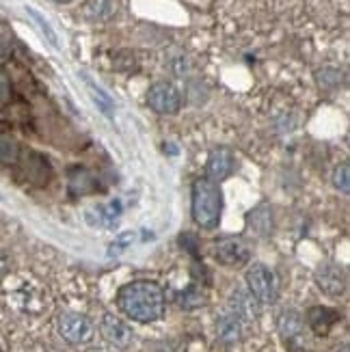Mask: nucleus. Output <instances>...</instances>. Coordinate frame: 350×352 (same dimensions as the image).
<instances>
[{
	"mask_svg": "<svg viewBox=\"0 0 350 352\" xmlns=\"http://www.w3.org/2000/svg\"><path fill=\"white\" fill-rule=\"evenodd\" d=\"M117 305L134 322L149 324L164 314V292L154 281H132L119 289Z\"/></svg>",
	"mask_w": 350,
	"mask_h": 352,
	"instance_id": "1",
	"label": "nucleus"
},
{
	"mask_svg": "<svg viewBox=\"0 0 350 352\" xmlns=\"http://www.w3.org/2000/svg\"><path fill=\"white\" fill-rule=\"evenodd\" d=\"M223 192L217 182L199 177L193 184V219L204 229H215L221 223Z\"/></svg>",
	"mask_w": 350,
	"mask_h": 352,
	"instance_id": "2",
	"label": "nucleus"
},
{
	"mask_svg": "<svg viewBox=\"0 0 350 352\" xmlns=\"http://www.w3.org/2000/svg\"><path fill=\"white\" fill-rule=\"evenodd\" d=\"M247 285L253 298L262 305H270L277 298V277L268 266L253 264L247 270Z\"/></svg>",
	"mask_w": 350,
	"mask_h": 352,
	"instance_id": "3",
	"label": "nucleus"
},
{
	"mask_svg": "<svg viewBox=\"0 0 350 352\" xmlns=\"http://www.w3.org/2000/svg\"><path fill=\"white\" fill-rule=\"evenodd\" d=\"M58 333L63 335V340H67L69 344H85L91 340L94 335V322L83 316V314H61L58 318Z\"/></svg>",
	"mask_w": 350,
	"mask_h": 352,
	"instance_id": "4",
	"label": "nucleus"
},
{
	"mask_svg": "<svg viewBox=\"0 0 350 352\" xmlns=\"http://www.w3.org/2000/svg\"><path fill=\"white\" fill-rule=\"evenodd\" d=\"M147 104L160 115H175L182 106L179 91L169 82H156L147 91Z\"/></svg>",
	"mask_w": 350,
	"mask_h": 352,
	"instance_id": "5",
	"label": "nucleus"
},
{
	"mask_svg": "<svg viewBox=\"0 0 350 352\" xmlns=\"http://www.w3.org/2000/svg\"><path fill=\"white\" fill-rule=\"evenodd\" d=\"M316 283H318V287H320L325 294H329V296H342L346 292L348 279H346V272H344L342 266L327 262L322 266H318V270H316Z\"/></svg>",
	"mask_w": 350,
	"mask_h": 352,
	"instance_id": "6",
	"label": "nucleus"
},
{
	"mask_svg": "<svg viewBox=\"0 0 350 352\" xmlns=\"http://www.w3.org/2000/svg\"><path fill=\"white\" fill-rule=\"evenodd\" d=\"M251 251L245 240L240 238H225L215 244V257L223 266H242L247 264Z\"/></svg>",
	"mask_w": 350,
	"mask_h": 352,
	"instance_id": "7",
	"label": "nucleus"
},
{
	"mask_svg": "<svg viewBox=\"0 0 350 352\" xmlns=\"http://www.w3.org/2000/svg\"><path fill=\"white\" fill-rule=\"evenodd\" d=\"M234 169H236V158L227 147H217L210 151L208 162H206V171L212 182H217V184L225 182L234 173Z\"/></svg>",
	"mask_w": 350,
	"mask_h": 352,
	"instance_id": "8",
	"label": "nucleus"
},
{
	"mask_svg": "<svg viewBox=\"0 0 350 352\" xmlns=\"http://www.w3.org/2000/svg\"><path fill=\"white\" fill-rule=\"evenodd\" d=\"M102 335H104V340L113 344L115 348H128L134 340V333L132 329L124 322V320H119L117 316L113 314H106L102 318Z\"/></svg>",
	"mask_w": 350,
	"mask_h": 352,
	"instance_id": "9",
	"label": "nucleus"
},
{
	"mask_svg": "<svg viewBox=\"0 0 350 352\" xmlns=\"http://www.w3.org/2000/svg\"><path fill=\"white\" fill-rule=\"evenodd\" d=\"M230 309L236 318H240L242 324H249L253 322V320L257 318V314H260V307H257V300L253 298L251 292H247V289H234L232 296H230Z\"/></svg>",
	"mask_w": 350,
	"mask_h": 352,
	"instance_id": "10",
	"label": "nucleus"
},
{
	"mask_svg": "<svg viewBox=\"0 0 350 352\" xmlns=\"http://www.w3.org/2000/svg\"><path fill=\"white\" fill-rule=\"evenodd\" d=\"M340 311L331 307H311L307 311V324L316 335H329L331 329L340 322Z\"/></svg>",
	"mask_w": 350,
	"mask_h": 352,
	"instance_id": "11",
	"label": "nucleus"
},
{
	"mask_svg": "<svg viewBox=\"0 0 350 352\" xmlns=\"http://www.w3.org/2000/svg\"><path fill=\"white\" fill-rule=\"evenodd\" d=\"M242 327L245 324L240 322V318H236L230 309H227L217 318V338L223 344L232 346L242 340Z\"/></svg>",
	"mask_w": 350,
	"mask_h": 352,
	"instance_id": "12",
	"label": "nucleus"
},
{
	"mask_svg": "<svg viewBox=\"0 0 350 352\" xmlns=\"http://www.w3.org/2000/svg\"><path fill=\"white\" fill-rule=\"evenodd\" d=\"M279 333L285 344H296L303 338V318L294 309H285L277 320Z\"/></svg>",
	"mask_w": 350,
	"mask_h": 352,
	"instance_id": "13",
	"label": "nucleus"
},
{
	"mask_svg": "<svg viewBox=\"0 0 350 352\" xmlns=\"http://www.w3.org/2000/svg\"><path fill=\"white\" fill-rule=\"evenodd\" d=\"M247 225L253 229L257 236H270L272 232V208L268 204H260L247 214Z\"/></svg>",
	"mask_w": 350,
	"mask_h": 352,
	"instance_id": "14",
	"label": "nucleus"
},
{
	"mask_svg": "<svg viewBox=\"0 0 350 352\" xmlns=\"http://www.w3.org/2000/svg\"><path fill=\"white\" fill-rule=\"evenodd\" d=\"M204 302H206V296L201 292V287H197V285H188L184 292L179 294V307L186 309V311L201 307Z\"/></svg>",
	"mask_w": 350,
	"mask_h": 352,
	"instance_id": "15",
	"label": "nucleus"
},
{
	"mask_svg": "<svg viewBox=\"0 0 350 352\" xmlns=\"http://www.w3.org/2000/svg\"><path fill=\"white\" fill-rule=\"evenodd\" d=\"M87 184H94V177H91L89 171L80 169V166H76V169L69 171V188L72 192H80V195H87V192H94Z\"/></svg>",
	"mask_w": 350,
	"mask_h": 352,
	"instance_id": "16",
	"label": "nucleus"
},
{
	"mask_svg": "<svg viewBox=\"0 0 350 352\" xmlns=\"http://www.w3.org/2000/svg\"><path fill=\"white\" fill-rule=\"evenodd\" d=\"M18 156H20V147H18V143H15V141L11 139V136L0 134V160L7 162V164H11V162L18 160Z\"/></svg>",
	"mask_w": 350,
	"mask_h": 352,
	"instance_id": "17",
	"label": "nucleus"
},
{
	"mask_svg": "<svg viewBox=\"0 0 350 352\" xmlns=\"http://www.w3.org/2000/svg\"><path fill=\"white\" fill-rule=\"evenodd\" d=\"M87 85H89V89H91V94H94L96 104H98L100 109L104 111V115H106V117H113V102H111V98L106 96L104 91H102L100 87H96L91 80H87Z\"/></svg>",
	"mask_w": 350,
	"mask_h": 352,
	"instance_id": "18",
	"label": "nucleus"
},
{
	"mask_svg": "<svg viewBox=\"0 0 350 352\" xmlns=\"http://www.w3.org/2000/svg\"><path fill=\"white\" fill-rule=\"evenodd\" d=\"M26 11H28V15H30V18H33L37 24H39V28H41V33L45 35V37H48V41L54 45V48H58V37H56V33H54V30H52V26L48 24V22H45L43 18H41V15L35 11V9H30V7H26Z\"/></svg>",
	"mask_w": 350,
	"mask_h": 352,
	"instance_id": "19",
	"label": "nucleus"
},
{
	"mask_svg": "<svg viewBox=\"0 0 350 352\" xmlns=\"http://www.w3.org/2000/svg\"><path fill=\"white\" fill-rule=\"evenodd\" d=\"M333 184H336V188L342 190L344 195L350 192V169H348V164L338 166L336 173H333Z\"/></svg>",
	"mask_w": 350,
	"mask_h": 352,
	"instance_id": "20",
	"label": "nucleus"
},
{
	"mask_svg": "<svg viewBox=\"0 0 350 352\" xmlns=\"http://www.w3.org/2000/svg\"><path fill=\"white\" fill-rule=\"evenodd\" d=\"M87 11L94 15V18H104V15L111 11V3L109 0H89Z\"/></svg>",
	"mask_w": 350,
	"mask_h": 352,
	"instance_id": "21",
	"label": "nucleus"
},
{
	"mask_svg": "<svg viewBox=\"0 0 350 352\" xmlns=\"http://www.w3.org/2000/svg\"><path fill=\"white\" fill-rule=\"evenodd\" d=\"M9 80H7V76L3 74V72H0V102H3V100H7L9 98Z\"/></svg>",
	"mask_w": 350,
	"mask_h": 352,
	"instance_id": "22",
	"label": "nucleus"
},
{
	"mask_svg": "<svg viewBox=\"0 0 350 352\" xmlns=\"http://www.w3.org/2000/svg\"><path fill=\"white\" fill-rule=\"evenodd\" d=\"M9 56V45H7V41L5 39H0V63Z\"/></svg>",
	"mask_w": 350,
	"mask_h": 352,
	"instance_id": "23",
	"label": "nucleus"
},
{
	"mask_svg": "<svg viewBox=\"0 0 350 352\" xmlns=\"http://www.w3.org/2000/svg\"><path fill=\"white\" fill-rule=\"evenodd\" d=\"M54 3H61V5H65V3H72V0H54Z\"/></svg>",
	"mask_w": 350,
	"mask_h": 352,
	"instance_id": "24",
	"label": "nucleus"
},
{
	"mask_svg": "<svg viewBox=\"0 0 350 352\" xmlns=\"http://www.w3.org/2000/svg\"><path fill=\"white\" fill-rule=\"evenodd\" d=\"M338 352H348V348L344 346V348H342V350H338Z\"/></svg>",
	"mask_w": 350,
	"mask_h": 352,
	"instance_id": "25",
	"label": "nucleus"
}]
</instances>
